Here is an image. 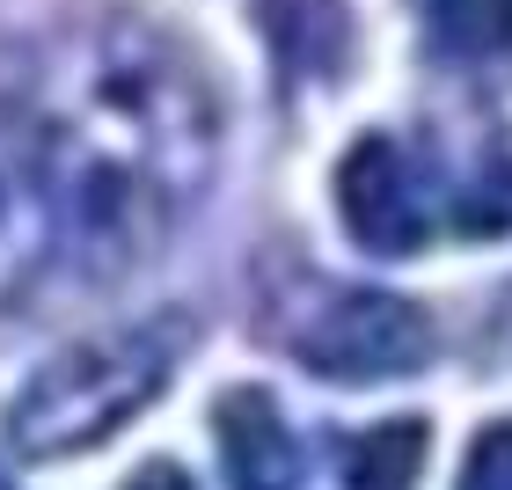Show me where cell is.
<instances>
[{
    "label": "cell",
    "mask_w": 512,
    "mask_h": 490,
    "mask_svg": "<svg viewBox=\"0 0 512 490\" xmlns=\"http://www.w3.org/2000/svg\"><path fill=\"white\" fill-rule=\"evenodd\" d=\"M461 490H512V425L476 432L469 461H461Z\"/></svg>",
    "instance_id": "cell-11"
},
{
    "label": "cell",
    "mask_w": 512,
    "mask_h": 490,
    "mask_svg": "<svg viewBox=\"0 0 512 490\" xmlns=\"http://www.w3.org/2000/svg\"><path fill=\"white\" fill-rule=\"evenodd\" d=\"M213 439L227 490H300V447L264 388H227L213 403Z\"/></svg>",
    "instance_id": "cell-6"
},
{
    "label": "cell",
    "mask_w": 512,
    "mask_h": 490,
    "mask_svg": "<svg viewBox=\"0 0 512 490\" xmlns=\"http://www.w3.org/2000/svg\"><path fill=\"white\" fill-rule=\"evenodd\" d=\"M425 454H432L425 417H388V425L359 432L344 447V483L352 490H410L417 469H425Z\"/></svg>",
    "instance_id": "cell-8"
},
{
    "label": "cell",
    "mask_w": 512,
    "mask_h": 490,
    "mask_svg": "<svg viewBox=\"0 0 512 490\" xmlns=\"http://www.w3.org/2000/svg\"><path fill=\"white\" fill-rule=\"evenodd\" d=\"M125 490H198V483H191V476H183V469H176V461H147V469H139V476H132Z\"/></svg>",
    "instance_id": "cell-12"
},
{
    "label": "cell",
    "mask_w": 512,
    "mask_h": 490,
    "mask_svg": "<svg viewBox=\"0 0 512 490\" xmlns=\"http://www.w3.org/2000/svg\"><path fill=\"white\" fill-rule=\"evenodd\" d=\"M44 169L59 242L88 278H125L169 242L176 213L213 183L220 103L176 37L132 15L88 22L66 59L37 66Z\"/></svg>",
    "instance_id": "cell-1"
},
{
    "label": "cell",
    "mask_w": 512,
    "mask_h": 490,
    "mask_svg": "<svg viewBox=\"0 0 512 490\" xmlns=\"http://www.w3.org/2000/svg\"><path fill=\"white\" fill-rule=\"evenodd\" d=\"M432 30L461 59H512V0H432Z\"/></svg>",
    "instance_id": "cell-10"
},
{
    "label": "cell",
    "mask_w": 512,
    "mask_h": 490,
    "mask_svg": "<svg viewBox=\"0 0 512 490\" xmlns=\"http://www.w3.org/2000/svg\"><path fill=\"white\" fill-rule=\"evenodd\" d=\"M454 227L461 235H512V125L476 154L469 183L454 191Z\"/></svg>",
    "instance_id": "cell-9"
},
{
    "label": "cell",
    "mask_w": 512,
    "mask_h": 490,
    "mask_svg": "<svg viewBox=\"0 0 512 490\" xmlns=\"http://www.w3.org/2000/svg\"><path fill=\"white\" fill-rule=\"evenodd\" d=\"M183 352V322H132V330L66 344L52 366H37L8 403V447L22 461H66L103 439H118L139 410L169 388Z\"/></svg>",
    "instance_id": "cell-2"
},
{
    "label": "cell",
    "mask_w": 512,
    "mask_h": 490,
    "mask_svg": "<svg viewBox=\"0 0 512 490\" xmlns=\"http://www.w3.org/2000/svg\"><path fill=\"white\" fill-rule=\"evenodd\" d=\"M0 490H8V483H0Z\"/></svg>",
    "instance_id": "cell-13"
},
{
    "label": "cell",
    "mask_w": 512,
    "mask_h": 490,
    "mask_svg": "<svg viewBox=\"0 0 512 490\" xmlns=\"http://www.w3.org/2000/svg\"><path fill=\"white\" fill-rule=\"evenodd\" d=\"M264 37L278 44V59L300 74H337L352 59V22L344 0H264Z\"/></svg>",
    "instance_id": "cell-7"
},
{
    "label": "cell",
    "mask_w": 512,
    "mask_h": 490,
    "mask_svg": "<svg viewBox=\"0 0 512 490\" xmlns=\"http://www.w3.org/2000/svg\"><path fill=\"white\" fill-rule=\"evenodd\" d=\"M337 220L366 256H417L425 249V198H417L410 154L388 132H366L337 161Z\"/></svg>",
    "instance_id": "cell-5"
},
{
    "label": "cell",
    "mask_w": 512,
    "mask_h": 490,
    "mask_svg": "<svg viewBox=\"0 0 512 490\" xmlns=\"http://www.w3.org/2000/svg\"><path fill=\"white\" fill-rule=\"evenodd\" d=\"M59 249L52 169H44V110H37V59L0 44V308L44 278Z\"/></svg>",
    "instance_id": "cell-3"
},
{
    "label": "cell",
    "mask_w": 512,
    "mask_h": 490,
    "mask_svg": "<svg viewBox=\"0 0 512 490\" xmlns=\"http://www.w3.org/2000/svg\"><path fill=\"white\" fill-rule=\"evenodd\" d=\"M293 352L322 381H395L432 359V315L403 293H330L315 322L293 337Z\"/></svg>",
    "instance_id": "cell-4"
}]
</instances>
